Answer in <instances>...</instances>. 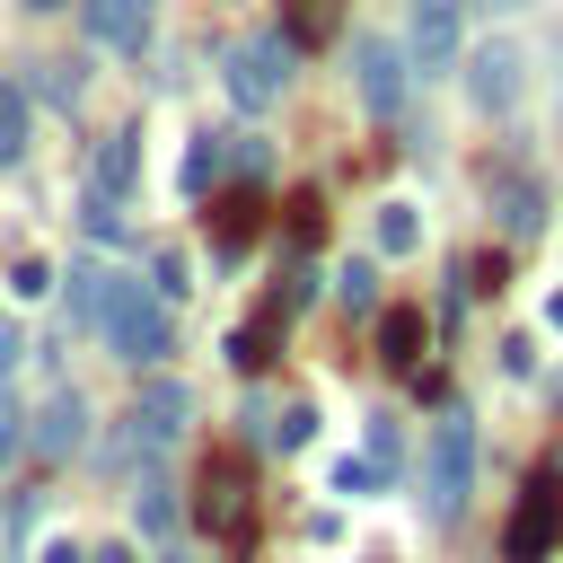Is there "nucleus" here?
Wrapping results in <instances>:
<instances>
[{"mask_svg":"<svg viewBox=\"0 0 563 563\" xmlns=\"http://www.w3.org/2000/svg\"><path fill=\"white\" fill-rule=\"evenodd\" d=\"M466 475H475V422L466 413H440L431 422V449H422V510L440 528L466 510Z\"/></svg>","mask_w":563,"mask_h":563,"instance_id":"obj_1","label":"nucleus"},{"mask_svg":"<svg viewBox=\"0 0 563 563\" xmlns=\"http://www.w3.org/2000/svg\"><path fill=\"white\" fill-rule=\"evenodd\" d=\"M194 519L211 528V537H246V519H255V484H246V457L238 449H220V457H202V475H194Z\"/></svg>","mask_w":563,"mask_h":563,"instance_id":"obj_2","label":"nucleus"},{"mask_svg":"<svg viewBox=\"0 0 563 563\" xmlns=\"http://www.w3.org/2000/svg\"><path fill=\"white\" fill-rule=\"evenodd\" d=\"M97 325L114 334V352H123V361H158V352H167V317H158V308L141 299V282H114V273H106Z\"/></svg>","mask_w":563,"mask_h":563,"instance_id":"obj_3","label":"nucleus"},{"mask_svg":"<svg viewBox=\"0 0 563 563\" xmlns=\"http://www.w3.org/2000/svg\"><path fill=\"white\" fill-rule=\"evenodd\" d=\"M563 545V475H537L528 501L510 510V537H501V563H545Z\"/></svg>","mask_w":563,"mask_h":563,"instance_id":"obj_4","label":"nucleus"},{"mask_svg":"<svg viewBox=\"0 0 563 563\" xmlns=\"http://www.w3.org/2000/svg\"><path fill=\"white\" fill-rule=\"evenodd\" d=\"M290 88V35H246L238 53H229V97L255 114V106H273Z\"/></svg>","mask_w":563,"mask_h":563,"instance_id":"obj_5","label":"nucleus"},{"mask_svg":"<svg viewBox=\"0 0 563 563\" xmlns=\"http://www.w3.org/2000/svg\"><path fill=\"white\" fill-rule=\"evenodd\" d=\"M519 79H528V53H519L510 35H493V44L466 53V106H475V114H510V106H519Z\"/></svg>","mask_w":563,"mask_h":563,"instance_id":"obj_6","label":"nucleus"},{"mask_svg":"<svg viewBox=\"0 0 563 563\" xmlns=\"http://www.w3.org/2000/svg\"><path fill=\"white\" fill-rule=\"evenodd\" d=\"M352 70H361V106H369V114H396V106H405V53H396L387 35H361V44H352Z\"/></svg>","mask_w":563,"mask_h":563,"instance_id":"obj_7","label":"nucleus"},{"mask_svg":"<svg viewBox=\"0 0 563 563\" xmlns=\"http://www.w3.org/2000/svg\"><path fill=\"white\" fill-rule=\"evenodd\" d=\"M466 9H475V0H413V62H422V70H449V62H457Z\"/></svg>","mask_w":563,"mask_h":563,"instance_id":"obj_8","label":"nucleus"},{"mask_svg":"<svg viewBox=\"0 0 563 563\" xmlns=\"http://www.w3.org/2000/svg\"><path fill=\"white\" fill-rule=\"evenodd\" d=\"M255 229H264V194H255V185H229V194H211V238H220L229 255H238Z\"/></svg>","mask_w":563,"mask_h":563,"instance_id":"obj_9","label":"nucleus"},{"mask_svg":"<svg viewBox=\"0 0 563 563\" xmlns=\"http://www.w3.org/2000/svg\"><path fill=\"white\" fill-rule=\"evenodd\" d=\"M422 334H431L422 308H387V317H378V361H387V369H422Z\"/></svg>","mask_w":563,"mask_h":563,"instance_id":"obj_10","label":"nucleus"},{"mask_svg":"<svg viewBox=\"0 0 563 563\" xmlns=\"http://www.w3.org/2000/svg\"><path fill=\"white\" fill-rule=\"evenodd\" d=\"M88 26H97L106 44H123V53H141V35H150L141 0H88Z\"/></svg>","mask_w":563,"mask_h":563,"instance_id":"obj_11","label":"nucleus"},{"mask_svg":"<svg viewBox=\"0 0 563 563\" xmlns=\"http://www.w3.org/2000/svg\"><path fill=\"white\" fill-rule=\"evenodd\" d=\"M334 18H343V0H282L290 44H325V35H334Z\"/></svg>","mask_w":563,"mask_h":563,"instance_id":"obj_12","label":"nucleus"},{"mask_svg":"<svg viewBox=\"0 0 563 563\" xmlns=\"http://www.w3.org/2000/svg\"><path fill=\"white\" fill-rule=\"evenodd\" d=\"M493 202H501V229H510V238H537V229H545V194H537V185H501Z\"/></svg>","mask_w":563,"mask_h":563,"instance_id":"obj_13","label":"nucleus"},{"mask_svg":"<svg viewBox=\"0 0 563 563\" xmlns=\"http://www.w3.org/2000/svg\"><path fill=\"white\" fill-rule=\"evenodd\" d=\"M176 422H185V387H167V378H158V387L141 396V431H150V440H167Z\"/></svg>","mask_w":563,"mask_h":563,"instance_id":"obj_14","label":"nucleus"},{"mask_svg":"<svg viewBox=\"0 0 563 563\" xmlns=\"http://www.w3.org/2000/svg\"><path fill=\"white\" fill-rule=\"evenodd\" d=\"M413 246H422V220H413L405 202H387V211H378V255H413Z\"/></svg>","mask_w":563,"mask_h":563,"instance_id":"obj_15","label":"nucleus"},{"mask_svg":"<svg viewBox=\"0 0 563 563\" xmlns=\"http://www.w3.org/2000/svg\"><path fill=\"white\" fill-rule=\"evenodd\" d=\"M97 185H106V194H123V185H132V132H114V141H106V158H97Z\"/></svg>","mask_w":563,"mask_h":563,"instance_id":"obj_16","label":"nucleus"},{"mask_svg":"<svg viewBox=\"0 0 563 563\" xmlns=\"http://www.w3.org/2000/svg\"><path fill=\"white\" fill-rule=\"evenodd\" d=\"M79 440V396H62L53 413H44V449H70Z\"/></svg>","mask_w":563,"mask_h":563,"instance_id":"obj_17","label":"nucleus"},{"mask_svg":"<svg viewBox=\"0 0 563 563\" xmlns=\"http://www.w3.org/2000/svg\"><path fill=\"white\" fill-rule=\"evenodd\" d=\"M18 141H26V106L18 88H0V158H18Z\"/></svg>","mask_w":563,"mask_h":563,"instance_id":"obj_18","label":"nucleus"},{"mask_svg":"<svg viewBox=\"0 0 563 563\" xmlns=\"http://www.w3.org/2000/svg\"><path fill=\"white\" fill-rule=\"evenodd\" d=\"M334 282H343V299H352V308H369V299H378V273H369V264H343Z\"/></svg>","mask_w":563,"mask_h":563,"instance_id":"obj_19","label":"nucleus"},{"mask_svg":"<svg viewBox=\"0 0 563 563\" xmlns=\"http://www.w3.org/2000/svg\"><path fill=\"white\" fill-rule=\"evenodd\" d=\"M220 176V141H194V158H185V185H211Z\"/></svg>","mask_w":563,"mask_h":563,"instance_id":"obj_20","label":"nucleus"},{"mask_svg":"<svg viewBox=\"0 0 563 563\" xmlns=\"http://www.w3.org/2000/svg\"><path fill=\"white\" fill-rule=\"evenodd\" d=\"M317 229H325V211H317V194H299L290 202V238H317Z\"/></svg>","mask_w":563,"mask_h":563,"instance_id":"obj_21","label":"nucleus"},{"mask_svg":"<svg viewBox=\"0 0 563 563\" xmlns=\"http://www.w3.org/2000/svg\"><path fill=\"white\" fill-rule=\"evenodd\" d=\"M545 317H554V325H563V290H554V299H545Z\"/></svg>","mask_w":563,"mask_h":563,"instance_id":"obj_22","label":"nucleus"},{"mask_svg":"<svg viewBox=\"0 0 563 563\" xmlns=\"http://www.w3.org/2000/svg\"><path fill=\"white\" fill-rule=\"evenodd\" d=\"M475 9H528V0H475Z\"/></svg>","mask_w":563,"mask_h":563,"instance_id":"obj_23","label":"nucleus"},{"mask_svg":"<svg viewBox=\"0 0 563 563\" xmlns=\"http://www.w3.org/2000/svg\"><path fill=\"white\" fill-rule=\"evenodd\" d=\"M35 9H62V0H35Z\"/></svg>","mask_w":563,"mask_h":563,"instance_id":"obj_24","label":"nucleus"}]
</instances>
